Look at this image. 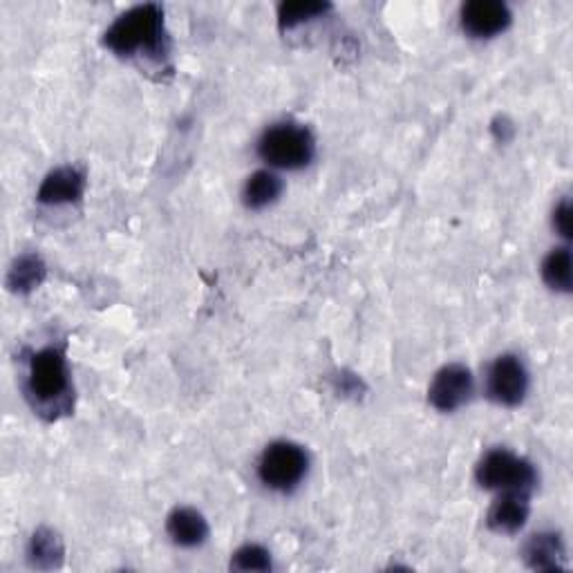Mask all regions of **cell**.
I'll return each mask as SVG.
<instances>
[{
	"label": "cell",
	"mask_w": 573,
	"mask_h": 573,
	"mask_svg": "<svg viewBox=\"0 0 573 573\" xmlns=\"http://www.w3.org/2000/svg\"><path fill=\"white\" fill-rule=\"evenodd\" d=\"M86 195V171L78 167H59L45 176L36 200L45 206L78 204Z\"/></svg>",
	"instance_id": "10"
},
{
	"label": "cell",
	"mask_w": 573,
	"mask_h": 573,
	"mask_svg": "<svg viewBox=\"0 0 573 573\" xmlns=\"http://www.w3.org/2000/svg\"><path fill=\"white\" fill-rule=\"evenodd\" d=\"M531 516V494L527 490H502L490 505L486 524L494 533L500 535H513L524 529Z\"/></svg>",
	"instance_id": "9"
},
{
	"label": "cell",
	"mask_w": 573,
	"mask_h": 573,
	"mask_svg": "<svg viewBox=\"0 0 573 573\" xmlns=\"http://www.w3.org/2000/svg\"><path fill=\"white\" fill-rule=\"evenodd\" d=\"M522 558L533 571H564L566 569V549L558 531H538L524 547Z\"/></svg>",
	"instance_id": "11"
},
{
	"label": "cell",
	"mask_w": 573,
	"mask_h": 573,
	"mask_svg": "<svg viewBox=\"0 0 573 573\" xmlns=\"http://www.w3.org/2000/svg\"><path fill=\"white\" fill-rule=\"evenodd\" d=\"M102 43L121 59H137L161 70H171V39L163 8L157 3L135 6L119 14L104 32Z\"/></svg>",
	"instance_id": "2"
},
{
	"label": "cell",
	"mask_w": 573,
	"mask_h": 573,
	"mask_svg": "<svg viewBox=\"0 0 573 573\" xmlns=\"http://www.w3.org/2000/svg\"><path fill=\"white\" fill-rule=\"evenodd\" d=\"M339 388H341V392H346V394H357V392L363 388V383H361L359 376L343 372L341 379H339Z\"/></svg>",
	"instance_id": "21"
},
{
	"label": "cell",
	"mask_w": 573,
	"mask_h": 573,
	"mask_svg": "<svg viewBox=\"0 0 573 573\" xmlns=\"http://www.w3.org/2000/svg\"><path fill=\"white\" fill-rule=\"evenodd\" d=\"M551 220H553V229H555L564 240H569V237H571V202H569V198H564V200H560V202L555 204Z\"/></svg>",
	"instance_id": "19"
},
{
	"label": "cell",
	"mask_w": 573,
	"mask_h": 573,
	"mask_svg": "<svg viewBox=\"0 0 573 573\" xmlns=\"http://www.w3.org/2000/svg\"><path fill=\"white\" fill-rule=\"evenodd\" d=\"M309 473V455L300 444L274 442L258 461V479L276 494H291Z\"/></svg>",
	"instance_id": "5"
},
{
	"label": "cell",
	"mask_w": 573,
	"mask_h": 573,
	"mask_svg": "<svg viewBox=\"0 0 573 573\" xmlns=\"http://www.w3.org/2000/svg\"><path fill=\"white\" fill-rule=\"evenodd\" d=\"M529 392V372L516 354H502L488 365L486 396L505 407H516Z\"/></svg>",
	"instance_id": "6"
},
{
	"label": "cell",
	"mask_w": 573,
	"mask_h": 573,
	"mask_svg": "<svg viewBox=\"0 0 573 573\" xmlns=\"http://www.w3.org/2000/svg\"><path fill=\"white\" fill-rule=\"evenodd\" d=\"M473 372L461 363H450L435 374L428 388V401L439 413H455L473 399Z\"/></svg>",
	"instance_id": "7"
},
{
	"label": "cell",
	"mask_w": 573,
	"mask_h": 573,
	"mask_svg": "<svg viewBox=\"0 0 573 573\" xmlns=\"http://www.w3.org/2000/svg\"><path fill=\"white\" fill-rule=\"evenodd\" d=\"M65 558V544L61 535L54 529L41 527L34 531L30 544H28V562L34 569L52 571L63 564Z\"/></svg>",
	"instance_id": "13"
},
{
	"label": "cell",
	"mask_w": 573,
	"mask_h": 573,
	"mask_svg": "<svg viewBox=\"0 0 573 573\" xmlns=\"http://www.w3.org/2000/svg\"><path fill=\"white\" fill-rule=\"evenodd\" d=\"M332 12L330 3H314V0H298V3H283L278 8V25L283 32H289L303 23L322 19Z\"/></svg>",
	"instance_id": "17"
},
{
	"label": "cell",
	"mask_w": 573,
	"mask_h": 573,
	"mask_svg": "<svg viewBox=\"0 0 573 573\" xmlns=\"http://www.w3.org/2000/svg\"><path fill=\"white\" fill-rule=\"evenodd\" d=\"M475 479L481 488L498 490V494H502V490H527V494H531L538 486L540 475L529 459L507 448H494L479 459Z\"/></svg>",
	"instance_id": "4"
},
{
	"label": "cell",
	"mask_w": 573,
	"mask_h": 573,
	"mask_svg": "<svg viewBox=\"0 0 573 573\" xmlns=\"http://www.w3.org/2000/svg\"><path fill=\"white\" fill-rule=\"evenodd\" d=\"M573 258L569 247L551 250L549 256L542 261V280L549 289L558 294H571L573 289Z\"/></svg>",
	"instance_id": "16"
},
{
	"label": "cell",
	"mask_w": 573,
	"mask_h": 573,
	"mask_svg": "<svg viewBox=\"0 0 573 573\" xmlns=\"http://www.w3.org/2000/svg\"><path fill=\"white\" fill-rule=\"evenodd\" d=\"M167 533L182 549H198L209 540L206 518L191 507H180L167 518Z\"/></svg>",
	"instance_id": "12"
},
{
	"label": "cell",
	"mask_w": 573,
	"mask_h": 573,
	"mask_svg": "<svg viewBox=\"0 0 573 573\" xmlns=\"http://www.w3.org/2000/svg\"><path fill=\"white\" fill-rule=\"evenodd\" d=\"M272 553L261 544H244L231 558L233 571H272Z\"/></svg>",
	"instance_id": "18"
},
{
	"label": "cell",
	"mask_w": 573,
	"mask_h": 573,
	"mask_svg": "<svg viewBox=\"0 0 573 573\" xmlns=\"http://www.w3.org/2000/svg\"><path fill=\"white\" fill-rule=\"evenodd\" d=\"M23 394L34 415L45 422L67 417L74 407V385L65 343H52L23 354Z\"/></svg>",
	"instance_id": "1"
},
{
	"label": "cell",
	"mask_w": 573,
	"mask_h": 573,
	"mask_svg": "<svg viewBox=\"0 0 573 573\" xmlns=\"http://www.w3.org/2000/svg\"><path fill=\"white\" fill-rule=\"evenodd\" d=\"M490 132H494V137H496L500 144H507V141L513 139L516 126H513V121H511L509 117L500 115V117L494 119V124H490Z\"/></svg>",
	"instance_id": "20"
},
{
	"label": "cell",
	"mask_w": 573,
	"mask_h": 573,
	"mask_svg": "<svg viewBox=\"0 0 573 573\" xmlns=\"http://www.w3.org/2000/svg\"><path fill=\"white\" fill-rule=\"evenodd\" d=\"M459 23L470 39H494L511 28L513 14L502 0H473L461 8Z\"/></svg>",
	"instance_id": "8"
},
{
	"label": "cell",
	"mask_w": 573,
	"mask_h": 573,
	"mask_svg": "<svg viewBox=\"0 0 573 573\" xmlns=\"http://www.w3.org/2000/svg\"><path fill=\"white\" fill-rule=\"evenodd\" d=\"M258 157L280 171H300L314 161L316 139L303 124L283 121L267 128L258 139Z\"/></svg>",
	"instance_id": "3"
},
{
	"label": "cell",
	"mask_w": 573,
	"mask_h": 573,
	"mask_svg": "<svg viewBox=\"0 0 573 573\" xmlns=\"http://www.w3.org/2000/svg\"><path fill=\"white\" fill-rule=\"evenodd\" d=\"M47 278V265L39 254H21L8 272V289L12 294L28 296Z\"/></svg>",
	"instance_id": "14"
},
{
	"label": "cell",
	"mask_w": 573,
	"mask_h": 573,
	"mask_svg": "<svg viewBox=\"0 0 573 573\" xmlns=\"http://www.w3.org/2000/svg\"><path fill=\"white\" fill-rule=\"evenodd\" d=\"M283 180L274 171H256L242 187V202L252 211H263L283 195Z\"/></svg>",
	"instance_id": "15"
}]
</instances>
